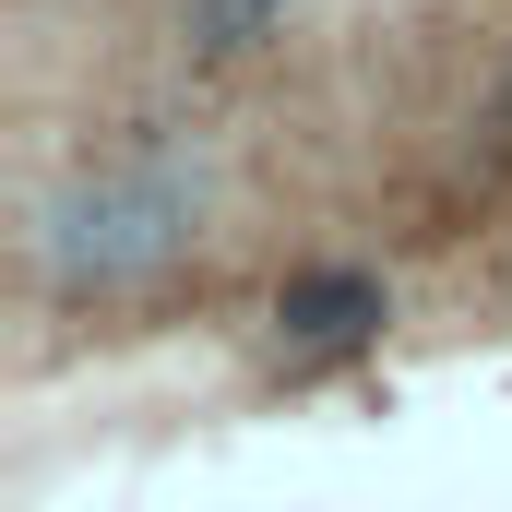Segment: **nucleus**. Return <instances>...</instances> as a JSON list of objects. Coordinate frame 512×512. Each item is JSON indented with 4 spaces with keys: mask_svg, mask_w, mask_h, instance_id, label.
Masks as SVG:
<instances>
[{
    "mask_svg": "<svg viewBox=\"0 0 512 512\" xmlns=\"http://www.w3.org/2000/svg\"><path fill=\"white\" fill-rule=\"evenodd\" d=\"M191 239V179L179 167H108L84 191L48 203V274L60 286H108V274H155Z\"/></svg>",
    "mask_w": 512,
    "mask_h": 512,
    "instance_id": "obj_1",
    "label": "nucleus"
},
{
    "mask_svg": "<svg viewBox=\"0 0 512 512\" xmlns=\"http://www.w3.org/2000/svg\"><path fill=\"white\" fill-rule=\"evenodd\" d=\"M274 322H286L298 346H358V334L382 322V274H346V262H334V274H298V286L274 298Z\"/></svg>",
    "mask_w": 512,
    "mask_h": 512,
    "instance_id": "obj_2",
    "label": "nucleus"
},
{
    "mask_svg": "<svg viewBox=\"0 0 512 512\" xmlns=\"http://www.w3.org/2000/svg\"><path fill=\"white\" fill-rule=\"evenodd\" d=\"M274 12H286V0H191V36H203V48H251Z\"/></svg>",
    "mask_w": 512,
    "mask_h": 512,
    "instance_id": "obj_3",
    "label": "nucleus"
},
{
    "mask_svg": "<svg viewBox=\"0 0 512 512\" xmlns=\"http://www.w3.org/2000/svg\"><path fill=\"white\" fill-rule=\"evenodd\" d=\"M501 131H512V72H501Z\"/></svg>",
    "mask_w": 512,
    "mask_h": 512,
    "instance_id": "obj_4",
    "label": "nucleus"
}]
</instances>
